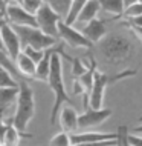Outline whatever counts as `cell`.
<instances>
[{
    "label": "cell",
    "mask_w": 142,
    "mask_h": 146,
    "mask_svg": "<svg viewBox=\"0 0 142 146\" xmlns=\"http://www.w3.org/2000/svg\"><path fill=\"white\" fill-rule=\"evenodd\" d=\"M22 52H25L29 58H32V60L37 63H40L43 60V57H44V54H46V51H41V49H35L32 48V46H26V48H23L22 49Z\"/></svg>",
    "instance_id": "cell-28"
},
{
    "label": "cell",
    "mask_w": 142,
    "mask_h": 146,
    "mask_svg": "<svg viewBox=\"0 0 142 146\" xmlns=\"http://www.w3.org/2000/svg\"><path fill=\"white\" fill-rule=\"evenodd\" d=\"M139 15H142V3L141 2H136L135 5H132L124 11V17H127V19L139 17Z\"/></svg>",
    "instance_id": "cell-29"
},
{
    "label": "cell",
    "mask_w": 142,
    "mask_h": 146,
    "mask_svg": "<svg viewBox=\"0 0 142 146\" xmlns=\"http://www.w3.org/2000/svg\"><path fill=\"white\" fill-rule=\"evenodd\" d=\"M58 38H61L66 45H69L70 48H75V49H78V48L87 49L93 46V43L89 42L81 31L75 29L72 25H67L64 20H61L58 23Z\"/></svg>",
    "instance_id": "cell-9"
},
{
    "label": "cell",
    "mask_w": 142,
    "mask_h": 146,
    "mask_svg": "<svg viewBox=\"0 0 142 146\" xmlns=\"http://www.w3.org/2000/svg\"><path fill=\"white\" fill-rule=\"evenodd\" d=\"M78 114L72 105H66L60 112V126L64 132H78Z\"/></svg>",
    "instance_id": "cell-14"
},
{
    "label": "cell",
    "mask_w": 142,
    "mask_h": 146,
    "mask_svg": "<svg viewBox=\"0 0 142 146\" xmlns=\"http://www.w3.org/2000/svg\"><path fill=\"white\" fill-rule=\"evenodd\" d=\"M2 43H3V49L6 51V54L12 58L14 63H15L17 57L20 56V52H22V42H20V37L15 33V29L12 28L11 23H5V26H3Z\"/></svg>",
    "instance_id": "cell-11"
},
{
    "label": "cell",
    "mask_w": 142,
    "mask_h": 146,
    "mask_svg": "<svg viewBox=\"0 0 142 146\" xmlns=\"http://www.w3.org/2000/svg\"><path fill=\"white\" fill-rule=\"evenodd\" d=\"M0 146H2V143H0Z\"/></svg>",
    "instance_id": "cell-42"
},
{
    "label": "cell",
    "mask_w": 142,
    "mask_h": 146,
    "mask_svg": "<svg viewBox=\"0 0 142 146\" xmlns=\"http://www.w3.org/2000/svg\"><path fill=\"white\" fill-rule=\"evenodd\" d=\"M87 65L89 69L86 74H82L81 77L75 78L73 82V91L77 96H82V106H84V111L89 109V98H90V92H92L93 88V76H95V71H96V62H95L93 57H87Z\"/></svg>",
    "instance_id": "cell-6"
},
{
    "label": "cell",
    "mask_w": 142,
    "mask_h": 146,
    "mask_svg": "<svg viewBox=\"0 0 142 146\" xmlns=\"http://www.w3.org/2000/svg\"><path fill=\"white\" fill-rule=\"evenodd\" d=\"M2 146H3V145H2Z\"/></svg>",
    "instance_id": "cell-43"
},
{
    "label": "cell",
    "mask_w": 142,
    "mask_h": 146,
    "mask_svg": "<svg viewBox=\"0 0 142 146\" xmlns=\"http://www.w3.org/2000/svg\"><path fill=\"white\" fill-rule=\"evenodd\" d=\"M70 63H72V76L75 78L81 77L82 74H86V72H87V69H89L87 62L84 63L81 58H78V57H73V60L70 62Z\"/></svg>",
    "instance_id": "cell-26"
},
{
    "label": "cell",
    "mask_w": 142,
    "mask_h": 146,
    "mask_svg": "<svg viewBox=\"0 0 142 146\" xmlns=\"http://www.w3.org/2000/svg\"><path fill=\"white\" fill-rule=\"evenodd\" d=\"M61 43H57L55 46L52 48L46 49V54L44 57H43V60L37 65V71H35V80L38 82H47V78H49V74H50V63H52V56L54 52L60 48Z\"/></svg>",
    "instance_id": "cell-15"
},
{
    "label": "cell",
    "mask_w": 142,
    "mask_h": 146,
    "mask_svg": "<svg viewBox=\"0 0 142 146\" xmlns=\"http://www.w3.org/2000/svg\"><path fill=\"white\" fill-rule=\"evenodd\" d=\"M137 2H141V3H142V0H137Z\"/></svg>",
    "instance_id": "cell-41"
},
{
    "label": "cell",
    "mask_w": 142,
    "mask_h": 146,
    "mask_svg": "<svg viewBox=\"0 0 142 146\" xmlns=\"http://www.w3.org/2000/svg\"><path fill=\"white\" fill-rule=\"evenodd\" d=\"M47 6H50L52 9L61 17V20H66L69 15L70 6H72L73 0H43Z\"/></svg>",
    "instance_id": "cell-20"
},
{
    "label": "cell",
    "mask_w": 142,
    "mask_h": 146,
    "mask_svg": "<svg viewBox=\"0 0 142 146\" xmlns=\"http://www.w3.org/2000/svg\"><path fill=\"white\" fill-rule=\"evenodd\" d=\"M99 5H101V9L115 15V19H119L121 15H124L125 6L122 0H99Z\"/></svg>",
    "instance_id": "cell-21"
},
{
    "label": "cell",
    "mask_w": 142,
    "mask_h": 146,
    "mask_svg": "<svg viewBox=\"0 0 142 146\" xmlns=\"http://www.w3.org/2000/svg\"><path fill=\"white\" fill-rule=\"evenodd\" d=\"M32 135H34V134L20 132L12 123H11L9 128H8V131H6V134H5V139H3L2 145L3 146H18V145H20L22 137H32Z\"/></svg>",
    "instance_id": "cell-19"
},
{
    "label": "cell",
    "mask_w": 142,
    "mask_h": 146,
    "mask_svg": "<svg viewBox=\"0 0 142 146\" xmlns=\"http://www.w3.org/2000/svg\"><path fill=\"white\" fill-rule=\"evenodd\" d=\"M6 20H8V23H11V25L38 28L35 15L25 11L20 6V3H9V5H8V8H6Z\"/></svg>",
    "instance_id": "cell-10"
},
{
    "label": "cell",
    "mask_w": 142,
    "mask_h": 146,
    "mask_svg": "<svg viewBox=\"0 0 142 146\" xmlns=\"http://www.w3.org/2000/svg\"><path fill=\"white\" fill-rule=\"evenodd\" d=\"M130 132H132V134H139V135H142V125L132 128V129H130Z\"/></svg>",
    "instance_id": "cell-37"
},
{
    "label": "cell",
    "mask_w": 142,
    "mask_h": 146,
    "mask_svg": "<svg viewBox=\"0 0 142 146\" xmlns=\"http://www.w3.org/2000/svg\"><path fill=\"white\" fill-rule=\"evenodd\" d=\"M112 115V109L110 108H101V109H86L82 114L78 117V131H93L96 126L102 125L105 120H109Z\"/></svg>",
    "instance_id": "cell-8"
},
{
    "label": "cell",
    "mask_w": 142,
    "mask_h": 146,
    "mask_svg": "<svg viewBox=\"0 0 142 146\" xmlns=\"http://www.w3.org/2000/svg\"><path fill=\"white\" fill-rule=\"evenodd\" d=\"M89 0H73L72 2V6H70V11H69V15H67V19H66V23L67 25H73L75 22H77V19H78V15H80L81 13V9L86 6V3H87Z\"/></svg>",
    "instance_id": "cell-22"
},
{
    "label": "cell",
    "mask_w": 142,
    "mask_h": 146,
    "mask_svg": "<svg viewBox=\"0 0 142 146\" xmlns=\"http://www.w3.org/2000/svg\"><path fill=\"white\" fill-rule=\"evenodd\" d=\"M47 146H72V141H70V134L69 132H58L50 139L49 145Z\"/></svg>",
    "instance_id": "cell-25"
},
{
    "label": "cell",
    "mask_w": 142,
    "mask_h": 146,
    "mask_svg": "<svg viewBox=\"0 0 142 146\" xmlns=\"http://www.w3.org/2000/svg\"><path fill=\"white\" fill-rule=\"evenodd\" d=\"M128 128L127 126H119L118 129V143L116 146H130L128 143Z\"/></svg>",
    "instance_id": "cell-30"
},
{
    "label": "cell",
    "mask_w": 142,
    "mask_h": 146,
    "mask_svg": "<svg viewBox=\"0 0 142 146\" xmlns=\"http://www.w3.org/2000/svg\"><path fill=\"white\" fill-rule=\"evenodd\" d=\"M122 2H124V6H125V9H127V8H130L132 5H135L137 0H122Z\"/></svg>",
    "instance_id": "cell-38"
},
{
    "label": "cell",
    "mask_w": 142,
    "mask_h": 146,
    "mask_svg": "<svg viewBox=\"0 0 142 146\" xmlns=\"http://www.w3.org/2000/svg\"><path fill=\"white\" fill-rule=\"evenodd\" d=\"M84 37L92 43H99L104 37H107V26L105 22L101 19H95V20L86 23V26L81 31Z\"/></svg>",
    "instance_id": "cell-13"
},
{
    "label": "cell",
    "mask_w": 142,
    "mask_h": 146,
    "mask_svg": "<svg viewBox=\"0 0 142 146\" xmlns=\"http://www.w3.org/2000/svg\"><path fill=\"white\" fill-rule=\"evenodd\" d=\"M118 143L116 140H109V141H98V143H80V145H72V146H115Z\"/></svg>",
    "instance_id": "cell-31"
},
{
    "label": "cell",
    "mask_w": 142,
    "mask_h": 146,
    "mask_svg": "<svg viewBox=\"0 0 142 146\" xmlns=\"http://www.w3.org/2000/svg\"><path fill=\"white\" fill-rule=\"evenodd\" d=\"M115 146H116V145H115Z\"/></svg>",
    "instance_id": "cell-44"
},
{
    "label": "cell",
    "mask_w": 142,
    "mask_h": 146,
    "mask_svg": "<svg viewBox=\"0 0 142 146\" xmlns=\"http://www.w3.org/2000/svg\"><path fill=\"white\" fill-rule=\"evenodd\" d=\"M43 0H22L20 2V6L23 8L25 11H27L29 14H32V15H35L38 13V9L43 6Z\"/></svg>",
    "instance_id": "cell-27"
},
{
    "label": "cell",
    "mask_w": 142,
    "mask_h": 146,
    "mask_svg": "<svg viewBox=\"0 0 142 146\" xmlns=\"http://www.w3.org/2000/svg\"><path fill=\"white\" fill-rule=\"evenodd\" d=\"M15 68L17 71L27 78H34L35 77V71H37V63L32 58H29L25 52H20V56L15 60Z\"/></svg>",
    "instance_id": "cell-17"
},
{
    "label": "cell",
    "mask_w": 142,
    "mask_h": 146,
    "mask_svg": "<svg viewBox=\"0 0 142 146\" xmlns=\"http://www.w3.org/2000/svg\"><path fill=\"white\" fill-rule=\"evenodd\" d=\"M101 11V5H99V0H89L87 3H86V6L81 9L80 15H78L77 22L75 23H89L95 20V19H98L96 15L98 13Z\"/></svg>",
    "instance_id": "cell-18"
},
{
    "label": "cell",
    "mask_w": 142,
    "mask_h": 146,
    "mask_svg": "<svg viewBox=\"0 0 142 146\" xmlns=\"http://www.w3.org/2000/svg\"><path fill=\"white\" fill-rule=\"evenodd\" d=\"M128 143L130 146H142V135H135L128 132Z\"/></svg>",
    "instance_id": "cell-32"
},
{
    "label": "cell",
    "mask_w": 142,
    "mask_h": 146,
    "mask_svg": "<svg viewBox=\"0 0 142 146\" xmlns=\"http://www.w3.org/2000/svg\"><path fill=\"white\" fill-rule=\"evenodd\" d=\"M18 88H0V118H6V112L17 102Z\"/></svg>",
    "instance_id": "cell-16"
},
{
    "label": "cell",
    "mask_w": 142,
    "mask_h": 146,
    "mask_svg": "<svg viewBox=\"0 0 142 146\" xmlns=\"http://www.w3.org/2000/svg\"><path fill=\"white\" fill-rule=\"evenodd\" d=\"M61 57L67 58L69 62L73 60V57H70L69 54L64 52L63 49V43L60 45V48L54 52L52 56V63H50V74L49 78H47L46 83L49 85V88L52 89L54 92V106H52V111H50V125H57V114L61 112V106L63 105H72V100H70L67 91H66L64 86V78H63V62ZM73 106V105H72Z\"/></svg>",
    "instance_id": "cell-1"
},
{
    "label": "cell",
    "mask_w": 142,
    "mask_h": 146,
    "mask_svg": "<svg viewBox=\"0 0 142 146\" xmlns=\"http://www.w3.org/2000/svg\"><path fill=\"white\" fill-rule=\"evenodd\" d=\"M136 76V69H125L122 72L118 74H105L101 72V71H95L93 76V88L92 92H90V98H89V108L92 109H101L102 103H104V96L105 91H107L109 86H112L113 83H118L119 80H124V78L128 77H135Z\"/></svg>",
    "instance_id": "cell-3"
},
{
    "label": "cell",
    "mask_w": 142,
    "mask_h": 146,
    "mask_svg": "<svg viewBox=\"0 0 142 146\" xmlns=\"http://www.w3.org/2000/svg\"><path fill=\"white\" fill-rule=\"evenodd\" d=\"M130 29H132V33L136 35L137 38H139V40L142 42V28H137V26H128Z\"/></svg>",
    "instance_id": "cell-35"
},
{
    "label": "cell",
    "mask_w": 142,
    "mask_h": 146,
    "mask_svg": "<svg viewBox=\"0 0 142 146\" xmlns=\"http://www.w3.org/2000/svg\"><path fill=\"white\" fill-rule=\"evenodd\" d=\"M9 3L6 2V0H0V17L6 19V8Z\"/></svg>",
    "instance_id": "cell-34"
},
{
    "label": "cell",
    "mask_w": 142,
    "mask_h": 146,
    "mask_svg": "<svg viewBox=\"0 0 142 146\" xmlns=\"http://www.w3.org/2000/svg\"><path fill=\"white\" fill-rule=\"evenodd\" d=\"M34 115H35L34 89L27 82L20 80L18 82V96H17L14 115H12V125L20 132H26Z\"/></svg>",
    "instance_id": "cell-2"
},
{
    "label": "cell",
    "mask_w": 142,
    "mask_h": 146,
    "mask_svg": "<svg viewBox=\"0 0 142 146\" xmlns=\"http://www.w3.org/2000/svg\"><path fill=\"white\" fill-rule=\"evenodd\" d=\"M0 88H18V82L5 68H0Z\"/></svg>",
    "instance_id": "cell-24"
},
{
    "label": "cell",
    "mask_w": 142,
    "mask_h": 146,
    "mask_svg": "<svg viewBox=\"0 0 142 146\" xmlns=\"http://www.w3.org/2000/svg\"><path fill=\"white\" fill-rule=\"evenodd\" d=\"M118 132H96V131H84V132H73L70 134L72 145L80 143H98V141H109L116 140Z\"/></svg>",
    "instance_id": "cell-12"
},
{
    "label": "cell",
    "mask_w": 142,
    "mask_h": 146,
    "mask_svg": "<svg viewBox=\"0 0 142 146\" xmlns=\"http://www.w3.org/2000/svg\"><path fill=\"white\" fill-rule=\"evenodd\" d=\"M139 121H141V123H142V115H141V117H139Z\"/></svg>",
    "instance_id": "cell-40"
},
{
    "label": "cell",
    "mask_w": 142,
    "mask_h": 146,
    "mask_svg": "<svg viewBox=\"0 0 142 146\" xmlns=\"http://www.w3.org/2000/svg\"><path fill=\"white\" fill-rule=\"evenodd\" d=\"M0 68H5L8 69L11 74H12V77H20V72L17 71V68H15V63L14 60L11 58L9 56L6 54L5 49H0Z\"/></svg>",
    "instance_id": "cell-23"
},
{
    "label": "cell",
    "mask_w": 142,
    "mask_h": 146,
    "mask_svg": "<svg viewBox=\"0 0 142 146\" xmlns=\"http://www.w3.org/2000/svg\"><path fill=\"white\" fill-rule=\"evenodd\" d=\"M38 29L43 31L46 35H50L54 38H58V23L61 22V17L58 15L50 6L43 3V6L35 14Z\"/></svg>",
    "instance_id": "cell-7"
},
{
    "label": "cell",
    "mask_w": 142,
    "mask_h": 146,
    "mask_svg": "<svg viewBox=\"0 0 142 146\" xmlns=\"http://www.w3.org/2000/svg\"><path fill=\"white\" fill-rule=\"evenodd\" d=\"M12 28L15 29V33L18 34L22 42V49L26 46H32L35 49H41L46 51L49 48L57 45L58 38H54L50 35H46L43 31H40L38 28H32V26H17L12 25Z\"/></svg>",
    "instance_id": "cell-5"
},
{
    "label": "cell",
    "mask_w": 142,
    "mask_h": 146,
    "mask_svg": "<svg viewBox=\"0 0 142 146\" xmlns=\"http://www.w3.org/2000/svg\"><path fill=\"white\" fill-rule=\"evenodd\" d=\"M5 23H8L3 17H0V49H3V43H2V29L5 26Z\"/></svg>",
    "instance_id": "cell-36"
},
{
    "label": "cell",
    "mask_w": 142,
    "mask_h": 146,
    "mask_svg": "<svg viewBox=\"0 0 142 146\" xmlns=\"http://www.w3.org/2000/svg\"><path fill=\"white\" fill-rule=\"evenodd\" d=\"M99 48L101 54L105 60H109L110 63H122L124 60H127L132 54L133 45L124 35H107L99 42Z\"/></svg>",
    "instance_id": "cell-4"
},
{
    "label": "cell",
    "mask_w": 142,
    "mask_h": 146,
    "mask_svg": "<svg viewBox=\"0 0 142 146\" xmlns=\"http://www.w3.org/2000/svg\"><path fill=\"white\" fill-rule=\"evenodd\" d=\"M124 25L142 28V15H139V17H133V19H127V22H124Z\"/></svg>",
    "instance_id": "cell-33"
},
{
    "label": "cell",
    "mask_w": 142,
    "mask_h": 146,
    "mask_svg": "<svg viewBox=\"0 0 142 146\" xmlns=\"http://www.w3.org/2000/svg\"><path fill=\"white\" fill-rule=\"evenodd\" d=\"M6 2H8V3H20L22 0H6Z\"/></svg>",
    "instance_id": "cell-39"
}]
</instances>
